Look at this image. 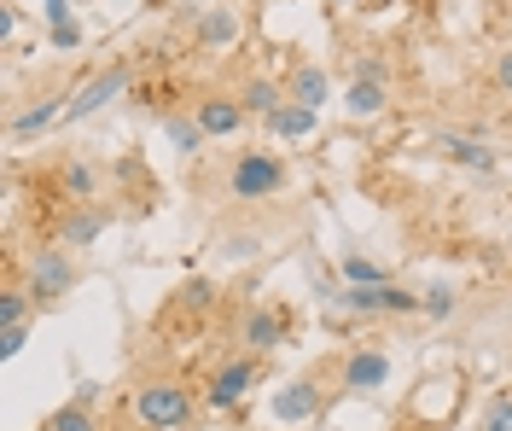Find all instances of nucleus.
<instances>
[{"label": "nucleus", "mask_w": 512, "mask_h": 431, "mask_svg": "<svg viewBox=\"0 0 512 431\" xmlns=\"http://www.w3.org/2000/svg\"><path fill=\"white\" fill-rule=\"evenodd\" d=\"M99 397H105V385H94V379H88V385H76V402H88V408H99Z\"/></svg>", "instance_id": "obj_30"}, {"label": "nucleus", "mask_w": 512, "mask_h": 431, "mask_svg": "<svg viewBox=\"0 0 512 431\" xmlns=\"http://www.w3.org/2000/svg\"><path fill=\"white\" fill-rule=\"evenodd\" d=\"M24 338H30V327H12V332H0V356H18V350H24Z\"/></svg>", "instance_id": "obj_28"}, {"label": "nucleus", "mask_w": 512, "mask_h": 431, "mask_svg": "<svg viewBox=\"0 0 512 431\" xmlns=\"http://www.w3.org/2000/svg\"><path fill=\"white\" fill-rule=\"evenodd\" d=\"M437 152H443L448 164H460V169H478V175L495 169V152H489L483 140H472V134H437Z\"/></svg>", "instance_id": "obj_16"}, {"label": "nucleus", "mask_w": 512, "mask_h": 431, "mask_svg": "<svg viewBox=\"0 0 512 431\" xmlns=\"http://www.w3.org/2000/svg\"><path fill=\"white\" fill-rule=\"evenodd\" d=\"M256 379H262V356H251V350H233L227 362L210 367V379H204V408H239V402L251 397Z\"/></svg>", "instance_id": "obj_6"}, {"label": "nucleus", "mask_w": 512, "mask_h": 431, "mask_svg": "<svg viewBox=\"0 0 512 431\" xmlns=\"http://www.w3.org/2000/svg\"><path fill=\"white\" fill-rule=\"evenodd\" d=\"M489 82H495V88H501V94L512 100V47H507V53H495V65H489Z\"/></svg>", "instance_id": "obj_27"}, {"label": "nucleus", "mask_w": 512, "mask_h": 431, "mask_svg": "<svg viewBox=\"0 0 512 431\" xmlns=\"http://www.w3.org/2000/svg\"><path fill=\"white\" fill-rule=\"evenodd\" d=\"M344 280H350V286H384V280H390V274H384L379 263H373V257H344Z\"/></svg>", "instance_id": "obj_23"}, {"label": "nucleus", "mask_w": 512, "mask_h": 431, "mask_svg": "<svg viewBox=\"0 0 512 431\" xmlns=\"http://www.w3.org/2000/svg\"><path fill=\"white\" fill-rule=\"evenodd\" d=\"M70 94H76V88H47V94H35L24 111H12V117H6V134H12V140H35V134H47L53 123H64Z\"/></svg>", "instance_id": "obj_8"}, {"label": "nucleus", "mask_w": 512, "mask_h": 431, "mask_svg": "<svg viewBox=\"0 0 512 431\" xmlns=\"http://www.w3.org/2000/svg\"><path fill=\"white\" fill-rule=\"evenodd\" d=\"M384 82H350V94H344V111L350 117H379L384 111Z\"/></svg>", "instance_id": "obj_21"}, {"label": "nucleus", "mask_w": 512, "mask_h": 431, "mask_svg": "<svg viewBox=\"0 0 512 431\" xmlns=\"http://www.w3.org/2000/svg\"><path fill=\"white\" fill-rule=\"evenodd\" d=\"M286 100L320 111V105L332 100V76H326V65H315V59H291L286 65Z\"/></svg>", "instance_id": "obj_12"}, {"label": "nucleus", "mask_w": 512, "mask_h": 431, "mask_svg": "<svg viewBox=\"0 0 512 431\" xmlns=\"http://www.w3.org/2000/svg\"><path fill=\"white\" fill-rule=\"evenodd\" d=\"M53 47H64V53L82 47V30H76V24H59V30H53Z\"/></svg>", "instance_id": "obj_29"}, {"label": "nucleus", "mask_w": 512, "mask_h": 431, "mask_svg": "<svg viewBox=\"0 0 512 431\" xmlns=\"http://www.w3.org/2000/svg\"><path fill=\"white\" fill-rule=\"evenodd\" d=\"M390 385V356H384L379 344H355L338 356V391L344 397H373Z\"/></svg>", "instance_id": "obj_7"}, {"label": "nucleus", "mask_w": 512, "mask_h": 431, "mask_svg": "<svg viewBox=\"0 0 512 431\" xmlns=\"http://www.w3.org/2000/svg\"><path fill=\"white\" fill-rule=\"evenodd\" d=\"M134 70H140V59L134 53H123V59H111V65H99L94 76H82L76 82V94H70V111H64V123H82V117H94V111H105V105L123 94L128 82H134Z\"/></svg>", "instance_id": "obj_4"}, {"label": "nucleus", "mask_w": 512, "mask_h": 431, "mask_svg": "<svg viewBox=\"0 0 512 431\" xmlns=\"http://www.w3.org/2000/svg\"><path fill=\"white\" fill-rule=\"evenodd\" d=\"M309 414H320V367L274 391V420H309Z\"/></svg>", "instance_id": "obj_15"}, {"label": "nucleus", "mask_w": 512, "mask_h": 431, "mask_svg": "<svg viewBox=\"0 0 512 431\" xmlns=\"http://www.w3.org/2000/svg\"><path fill=\"white\" fill-rule=\"evenodd\" d=\"M163 134H169V146H175L181 158H198V152H204V140H210V134L198 129V117H192V111H169V117H163Z\"/></svg>", "instance_id": "obj_18"}, {"label": "nucleus", "mask_w": 512, "mask_h": 431, "mask_svg": "<svg viewBox=\"0 0 512 431\" xmlns=\"http://www.w3.org/2000/svg\"><path fill=\"white\" fill-rule=\"evenodd\" d=\"M192 35H198V47L222 53V47H233L245 35V18L233 6H204V12H192Z\"/></svg>", "instance_id": "obj_13"}, {"label": "nucleus", "mask_w": 512, "mask_h": 431, "mask_svg": "<svg viewBox=\"0 0 512 431\" xmlns=\"http://www.w3.org/2000/svg\"><path fill=\"white\" fill-rule=\"evenodd\" d=\"M53 193H59L64 204H94L99 193H105V175H99L94 158L70 152V158H59V164H53Z\"/></svg>", "instance_id": "obj_10"}, {"label": "nucleus", "mask_w": 512, "mask_h": 431, "mask_svg": "<svg viewBox=\"0 0 512 431\" xmlns=\"http://www.w3.org/2000/svg\"><path fill=\"white\" fill-rule=\"evenodd\" d=\"M478 431H512V391H495V397L483 402Z\"/></svg>", "instance_id": "obj_22"}, {"label": "nucleus", "mask_w": 512, "mask_h": 431, "mask_svg": "<svg viewBox=\"0 0 512 431\" xmlns=\"http://www.w3.org/2000/svg\"><path fill=\"white\" fill-rule=\"evenodd\" d=\"M105 210L99 204H64L59 216H53V245H64V251H82V245H94L99 233H105Z\"/></svg>", "instance_id": "obj_11"}, {"label": "nucleus", "mask_w": 512, "mask_h": 431, "mask_svg": "<svg viewBox=\"0 0 512 431\" xmlns=\"http://www.w3.org/2000/svg\"><path fill=\"white\" fill-rule=\"evenodd\" d=\"M76 280H82V268H76V251H64V245H35L30 257H24V286H30L35 303L70 298Z\"/></svg>", "instance_id": "obj_3"}, {"label": "nucleus", "mask_w": 512, "mask_h": 431, "mask_svg": "<svg viewBox=\"0 0 512 431\" xmlns=\"http://www.w3.org/2000/svg\"><path fill=\"white\" fill-rule=\"evenodd\" d=\"M419 309H425V315H437V321L454 315V286H425V292H419Z\"/></svg>", "instance_id": "obj_24"}, {"label": "nucleus", "mask_w": 512, "mask_h": 431, "mask_svg": "<svg viewBox=\"0 0 512 431\" xmlns=\"http://www.w3.org/2000/svg\"><path fill=\"white\" fill-rule=\"evenodd\" d=\"M204 414V391H192L187 379H146L134 391V420L146 431H192Z\"/></svg>", "instance_id": "obj_1"}, {"label": "nucleus", "mask_w": 512, "mask_h": 431, "mask_svg": "<svg viewBox=\"0 0 512 431\" xmlns=\"http://www.w3.org/2000/svg\"><path fill=\"white\" fill-rule=\"evenodd\" d=\"M326 6H350V0H326Z\"/></svg>", "instance_id": "obj_31"}, {"label": "nucleus", "mask_w": 512, "mask_h": 431, "mask_svg": "<svg viewBox=\"0 0 512 431\" xmlns=\"http://www.w3.org/2000/svg\"><path fill=\"white\" fill-rule=\"evenodd\" d=\"M315 123H320V111H309V105H280V111H274V117H268V123H262V129L274 134V140H309V134H315Z\"/></svg>", "instance_id": "obj_17"}, {"label": "nucleus", "mask_w": 512, "mask_h": 431, "mask_svg": "<svg viewBox=\"0 0 512 431\" xmlns=\"http://www.w3.org/2000/svg\"><path fill=\"white\" fill-rule=\"evenodd\" d=\"M35 431H47V426H35Z\"/></svg>", "instance_id": "obj_32"}, {"label": "nucleus", "mask_w": 512, "mask_h": 431, "mask_svg": "<svg viewBox=\"0 0 512 431\" xmlns=\"http://www.w3.org/2000/svg\"><path fill=\"white\" fill-rule=\"evenodd\" d=\"M41 309V303L30 298V286L24 280H6V292H0V332L12 327H30V315Z\"/></svg>", "instance_id": "obj_19"}, {"label": "nucleus", "mask_w": 512, "mask_h": 431, "mask_svg": "<svg viewBox=\"0 0 512 431\" xmlns=\"http://www.w3.org/2000/svg\"><path fill=\"white\" fill-rule=\"evenodd\" d=\"M291 327H297V315H291L286 303H251V309L239 315V350L274 356V350L291 344Z\"/></svg>", "instance_id": "obj_5"}, {"label": "nucleus", "mask_w": 512, "mask_h": 431, "mask_svg": "<svg viewBox=\"0 0 512 431\" xmlns=\"http://www.w3.org/2000/svg\"><path fill=\"white\" fill-rule=\"evenodd\" d=\"M41 426H47V431H105V426H99L94 408H88V402H76V397L59 402V408H53V414H47Z\"/></svg>", "instance_id": "obj_20"}, {"label": "nucleus", "mask_w": 512, "mask_h": 431, "mask_svg": "<svg viewBox=\"0 0 512 431\" xmlns=\"http://www.w3.org/2000/svg\"><path fill=\"white\" fill-rule=\"evenodd\" d=\"M239 105L251 111L256 123H268L280 105H286V76H268V70H251L245 82H239Z\"/></svg>", "instance_id": "obj_14"}, {"label": "nucleus", "mask_w": 512, "mask_h": 431, "mask_svg": "<svg viewBox=\"0 0 512 431\" xmlns=\"http://www.w3.org/2000/svg\"><path fill=\"white\" fill-rule=\"evenodd\" d=\"M187 111L198 117V129L210 134V140H233V134H245V123H251V111L239 105V94H198Z\"/></svg>", "instance_id": "obj_9"}, {"label": "nucleus", "mask_w": 512, "mask_h": 431, "mask_svg": "<svg viewBox=\"0 0 512 431\" xmlns=\"http://www.w3.org/2000/svg\"><path fill=\"white\" fill-rule=\"evenodd\" d=\"M210 303H216V286H210V280H187V286H181V309L198 315V309H210Z\"/></svg>", "instance_id": "obj_25"}, {"label": "nucleus", "mask_w": 512, "mask_h": 431, "mask_svg": "<svg viewBox=\"0 0 512 431\" xmlns=\"http://www.w3.org/2000/svg\"><path fill=\"white\" fill-rule=\"evenodd\" d=\"M286 181H291L286 158H280V152H268V146H251V152H239V158L227 164L222 193H227V199H239V204H268V199H280V193H286Z\"/></svg>", "instance_id": "obj_2"}, {"label": "nucleus", "mask_w": 512, "mask_h": 431, "mask_svg": "<svg viewBox=\"0 0 512 431\" xmlns=\"http://www.w3.org/2000/svg\"><path fill=\"white\" fill-rule=\"evenodd\" d=\"M222 251H227V257H256V251H262V239H256V233H227Z\"/></svg>", "instance_id": "obj_26"}]
</instances>
